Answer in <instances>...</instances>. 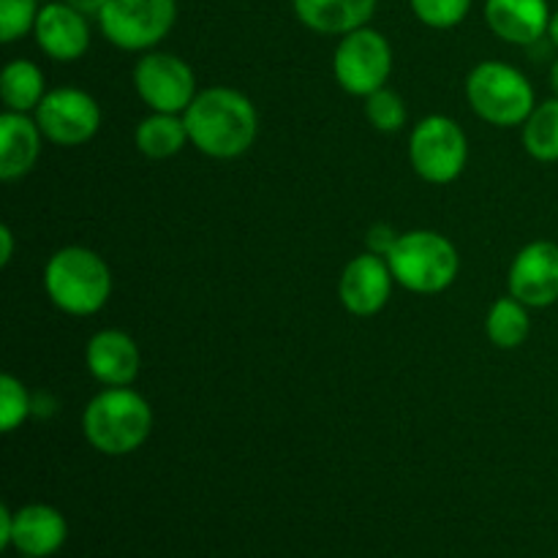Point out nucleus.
<instances>
[{
	"label": "nucleus",
	"mask_w": 558,
	"mask_h": 558,
	"mask_svg": "<svg viewBox=\"0 0 558 558\" xmlns=\"http://www.w3.org/2000/svg\"><path fill=\"white\" fill-rule=\"evenodd\" d=\"M44 134L36 118L25 112L0 114V180L14 183L22 180L41 158Z\"/></svg>",
	"instance_id": "f3484780"
},
{
	"label": "nucleus",
	"mask_w": 558,
	"mask_h": 558,
	"mask_svg": "<svg viewBox=\"0 0 558 558\" xmlns=\"http://www.w3.org/2000/svg\"><path fill=\"white\" fill-rule=\"evenodd\" d=\"M11 532H14V510L0 507V548H11Z\"/></svg>",
	"instance_id": "c85d7f7f"
},
{
	"label": "nucleus",
	"mask_w": 558,
	"mask_h": 558,
	"mask_svg": "<svg viewBox=\"0 0 558 558\" xmlns=\"http://www.w3.org/2000/svg\"><path fill=\"white\" fill-rule=\"evenodd\" d=\"M396 240H398V232L390 227V223H374V227L368 229V234H365V245H368V251L379 256L390 254Z\"/></svg>",
	"instance_id": "bb28decb"
},
{
	"label": "nucleus",
	"mask_w": 558,
	"mask_h": 558,
	"mask_svg": "<svg viewBox=\"0 0 558 558\" xmlns=\"http://www.w3.org/2000/svg\"><path fill=\"white\" fill-rule=\"evenodd\" d=\"M47 93V76L33 60H11L0 74V98L9 112L33 114Z\"/></svg>",
	"instance_id": "aec40b11"
},
{
	"label": "nucleus",
	"mask_w": 558,
	"mask_h": 558,
	"mask_svg": "<svg viewBox=\"0 0 558 558\" xmlns=\"http://www.w3.org/2000/svg\"><path fill=\"white\" fill-rule=\"evenodd\" d=\"M523 150L539 163L558 161V98L550 96L537 101L534 112L521 125Z\"/></svg>",
	"instance_id": "4be33fe9"
},
{
	"label": "nucleus",
	"mask_w": 558,
	"mask_h": 558,
	"mask_svg": "<svg viewBox=\"0 0 558 558\" xmlns=\"http://www.w3.org/2000/svg\"><path fill=\"white\" fill-rule=\"evenodd\" d=\"M96 20L112 47L123 52H150L172 33L178 0H107Z\"/></svg>",
	"instance_id": "423d86ee"
},
{
	"label": "nucleus",
	"mask_w": 558,
	"mask_h": 558,
	"mask_svg": "<svg viewBox=\"0 0 558 558\" xmlns=\"http://www.w3.org/2000/svg\"><path fill=\"white\" fill-rule=\"evenodd\" d=\"M134 145L150 161H167L178 156L185 145H191L185 118L172 112H150L136 125Z\"/></svg>",
	"instance_id": "6ab92c4d"
},
{
	"label": "nucleus",
	"mask_w": 558,
	"mask_h": 558,
	"mask_svg": "<svg viewBox=\"0 0 558 558\" xmlns=\"http://www.w3.org/2000/svg\"><path fill=\"white\" fill-rule=\"evenodd\" d=\"M44 140L58 147L87 145L101 129V107L96 98L80 87H54L44 96L36 112Z\"/></svg>",
	"instance_id": "9d476101"
},
{
	"label": "nucleus",
	"mask_w": 558,
	"mask_h": 558,
	"mask_svg": "<svg viewBox=\"0 0 558 558\" xmlns=\"http://www.w3.org/2000/svg\"><path fill=\"white\" fill-rule=\"evenodd\" d=\"M191 145L207 158L232 161L248 153L259 136V112L234 87H205L183 112Z\"/></svg>",
	"instance_id": "f257e3e1"
},
{
	"label": "nucleus",
	"mask_w": 558,
	"mask_h": 558,
	"mask_svg": "<svg viewBox=\"0 0 558 558\" xmlns=\"http://www.w3.org/2000/svg\"><path fill=\"white\" fill-rule=\"evenodd\" d=\"M507 287L529 308H550L558 303V243L534 240L523 245L510 265Z\"/></svg>",
	"instance_id": "9b49d317"
},
{
	"label": "nucleus",
	"mask_w": 558,
	"mask_h": 558,
	"mask_svg": "<svg viewBox=\"0 0 558 558\" xmlns=\"http://www.w3.org/2000/svg\"><path fill=\"white\" fill-rule=\"evenodd\" d=\"M414 16L436 31H450L469 16L472 0H409Z\"/></svg>",
	"instance_id": "a878e982"
},
{
	"label": "nucleus",
	"mask_w": 558,
	"mask_h": 558,
	"mask_svg": "<svg viewBox=\"0 0 558 558\" xmlns=\"http://www.w3.org/2000/svg\"><path fill=\"white\" fill-rule=\"evenodd\" d=\"M33 396L16 376H0V430L14 434L33 414Z\"/></svg>",
	"instance_id": "b1692460"
},
{
	"label": "nucleus",
	"mask_w": 558,
	"mask_h": 558,
	"mask_svg": "<svg viewBox=\"0 0 558 558\" xmlns=\"http://www.w3.org/2000/svg\"><path fill=\"white\" fill-rule=\"evenodd\" d=\"M38 49L58 63H74L90 49V25L87 16L65 5L63 0L44 3L33 27Z\"/></svg>",
	"instance_id": "ddd939ff"
},
{
	"label": "nucleus",
	"mask_w": 558,
	"mask_h": 558,
	"mask_svg": "<svg viewBox=\"0 0 558 558\" xmlns=\"http://www.w3.org/2000/svg\"><path fill=\"white\" fill-rule=\"evenodd\" d=\"M20 558H31V556H20Z\"/></svg>",
	"instance_id": "72a5a7b5"
},
{
	"label": "nucleus",
	"mask_w": 558,
	"mask_h": 558,
	"mask_svg": "<svg viewBox=\"0 0 558 558\" xmlns=\"http://www.w3.org/2000/svg\"><path fill=\"white\" fill-rule=\"evenodd\" d=\"M41 3L38 0H0V41L14 44L33 33Z\"/></svg>",
	"instance_id": "393cba45"
},
{
	"label": "nucleus",
	"mask_w": 558,
	"mask_h": 558,
	"mask_svg": "<svg viewBox=\"0 0 558 558\" xmlns=\"http://www.w3.org/2000/svg\"><path fill=\"white\" fill-rule=\"evenodd\" d=\"M69 539L65 515L52 505H25L14 510L11 548L20 556L52 558Z\"/></svg>",
	"instance_id": "dca6fc26"
},
{
	"label": "nucleus",
	"mask_w": 558,
	"mask_h": 558,
	"mask_svg": "<svg viewBox=\"0 0 558 558\" xmlns=\"http://www.w3.org/2000/svg\"><path fill=\"white\" fill-rule=\"evenodd\" d=\"M469 161V140L447 114H428L409 136V163L425 183L447 185L458 180Z\"/></svg>",
	"instance_id": "0eeeda50"
},
{
	"label": "nucleus",
	"mask_w": 558,
	"mask_h": 558,
	"mask_svg": "<svg viewBox=\"0 0 558 558\" xmlns=\"http://www.w3.org/2000/svg\"><path fill=\"white\" fill-rule=\"evenodd\" d=\"M363 101L365 118H368V123L374 125L376 131H381V134H396V131H401L403 125H407V101H403L396 90H390V87H381V90L371 93Z\"/></svg>",
	"instance_id": "5701e85b"
},
{
	"label": "nucleus",
	"mask_w": 558,
	"mask_h": 558,
	"mask_svg": "<svg viewBox=\"0 0 558 558\" xmlns=\"http://www.w3.org/2000/svg\"><path fill=\"white\" fill-rule=\"evenodd\" d=\"M550 90H554V96L558 98V58L554 60V65H550Z\"/></svg>",
	"instance_id": "2f4dec72"
},
{
	"label": "nucleus",
	"mask_w": 558,
	"mask_h": 558,
	"mask_svg": "<svg viewBox=\"0 0 558 558\" xmlns=\"http://www.w3.org/2000/svg\"><path fill=\"white\" fill-rule=\"evenodd\" d=\"M38 3H41V5H44V3H52V0H38Z\"/></svg>",
	"instance_id": "473e14b6"
},
{
	"label": "nucleus",
	"mask_w": 558,
	"mask_h": 558,
	"mask_svg": "<svg viewBox=\"0 0 558 558\" xmlns=\"http://www.w3.org/2000/svg\"><path fill=\"white\" fill-rule=\"evenodd\" d=\"M398 287L414 294H439L456 283L461 256L450 238L430 229L398 234L396 245L385 256Z\"/></svg>",
	"instance_id": "20e7f679"
},
{
	"label": "nucleus",
	"mask_w": 558,
	"mask_h": 558,
	"mask_svg": "<svg viewBox=\"0 0 558 558\" xmlns=\"http://www.w3.org/2000/svg\"><path fill=\"white\" fill-rule=\"evenodd\" d=\"M379 0H292L298 20L322 36H347L365 27Z\"/></svg>",
	"instance_id": "a211bd4d"
},
{
	"label": "nucleus",
	"mask_w": 558,
	"mask_h": 558,
	"mask_svg": "<svg viewBox=\"0 0 558 558\" xmlns=\"http://www.w3.org/2000/svg\"><path fill=\"white\" fill-rule=\"evenodd\" d=\"M85 365L104 387H131L140 376L142 352L123 330H98L85 347Z\"/></svg>",
	"instance_id": "4468645a"
},
{
	"label": "nucleus",
	"mask_w": 558,
	"mask_h": 558,
	"mask_svg": "<svg viewBox=\"0 0 558 558\" xmlns=\"http://www.w3.org/2000/svg\"><path fill=\"white\" fill-rule=\"evenodd\" d=\"M44 289L63 314L93 316L112 298V270L93 248L65 245L47 259Z\"/></svg>",
	"instance_id": "7ed1b4c3"
},
{
	"label": "nucleus",
	"mask_w": 558,
	"mask_h": 558,
	"mask_svg": "<svg viewBox=\"0 0 558 558\" xmlns=\"http://www.w3.org/2000/svg\"><path fill=\"white\" fill-rule=\"evenodd\" d=\"M466 101L488 125L515 129L534 112L537 93L521 69L501 60H483L466 76Z\"/></svg>",
	"instance_id": "39448f33"
},
{
	"label": "nucleus",
	"mask_w": 558,
	"mask_h": 558,
	"mask_svg": "<svg viewBox=\"0 0 558 558\" xmlns=\"http://www.w3.org/2000/svg\"><path fill=\"white\" fill-rule=\"evenodd\" d=\"M82 434L101 456H131L150 439L153 407L131 387H104L82 412Z\"/></svg>",
	"instance_id": "f03ea898"
},
{
	"label": "nucleus",
	"mask_w": 558,
	"mask_h": 558,
	"mask_svg": "<svg viewBox=\"0 0 558 558\" xmlns=\"http://www.w3.org/2000/svg\"><path fill=\"white\" fill-rule=\"evenodd\" d=\"M392 283L396 278L385 256L365 251L343 267L341 281H338V300L352 316L368 319L390 303Z\"/></svg>",
	"instance_id": "f8f14e48"
},
{
	"label": "nucleus",
	"mask_w": 558,
	"mask_h": 558,
	"mask_svg": "<svg viewBox=\"0 0 558 558\" xmlns=\"http://www.w3.org/2000/svg\"><path fill=\"white\" fill-rule=\"evenodd\" d=\"M14 259V232H11L9 223L0 227V265L9 267Z\"/></svg>",
	"instance_id": "cd10ccee"
},
{
	"label": "nucleus",
	"mask_w": 558,
	"mask_h": 558,
	"mask_svg": "<svg viewBox=\"0 0 558 558\" xmlns=\"http://www.w3.org/2000/svg\"><path fill=\"white\" fill-rule=\"evenodd\" d=\"M134 87L150 112L183 114L196 98V74L183 58L172 52L142 54L134 65Z\"/></svg>",
	"instance_id": "1a4fd4ad"
},
{
	"label": "nucleus",
	"mask_w": 558,
	"mask_h": 558,
	"mask_svg": "<svg viewBox=\"0 0 558 558\" xmlns=\"http://www.w3.org/2000/svg\"><path fill=\"white\" fill-rule=\"evenodd\" d=\"M548 0H485V22L501 41L515 47H532L548 36Z\"/></svg>",
	"instance_id": "2eb2a0df"
},
{
	"label": "nucleus",
	"mask_w": 558,
	"mask_h": 558,
	"mask_svg": "<svg viewBox=\"0 0 558 558\" xmlns=\"http://www.w3.org/2000/svg\"><path fill=\"white\" fill-rule=\"evenodd\" d=\"M63 3L71 5V9H76L80 14H85L87 20H90V16L101 14V9L107 5V0H63Z\"/></svg>",
	"instance_id": "c756f323"
},
{
	"label": "nucleus",
	"mask_w": 558,
	"mask_h": 558,
	"mask_svg": "<svg viewBox=\"0 0 558 558\" xmlns=\"http://www.w3.org/2000/svg\"><path fill=\"white\" fill-rule=\"evenodd\" d=\"M332 76L349 96L368 98L387 87L392 76V47L374 27H357L338 41L332 52Z\"/></svg>",
	"instance_id": "6e6552de"
},
{
	"label": "nucleus",
	"mask_w": 558,
	"mask_h": 558,
	"mask_svg": "<svg viewBox=\"0 0 558 558\" xmlns=\"http://www.w3.org/2000/svg\"><path fill=\"white\" fill-rule=\"evenodd\" d=\"M548 38L550 44L558 49V9L554 11V16H550V27H548Z\"/></svg>",
	"instance_id": "7c9ffc66"
},
{
	"label": "nucleus",
	"mask_w": 558,
	"mask_h": 558,
	"mask_svg": "<svg viewBox=\"0 0 558 558\" xmlns=\"http://www.w3.org/2000/svg\"><path fill=\"white\" fill-rule=\"evenodd\" d=\"M529 305H523L521 300H515L512 294L499 298L488 308L485 316V332H488V341L496 349H518L529 341V332H532V319H529Z\"/></svg>",
	"instance_id": "412c9836"
}]
</instances>
